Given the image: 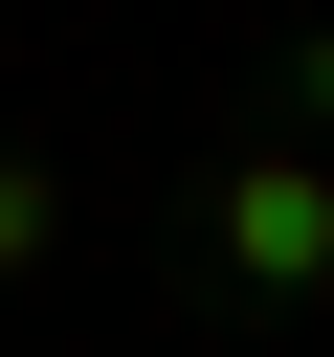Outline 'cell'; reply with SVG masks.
I'll return each mask as SVG.
<instances>
[{"mask_svg":"<svg viewBox=\"0 0 334 357\" xmlns=\"http://www.w3.org/2000/svg\"><path fill=\"white\" fill-rule=\"evenodd\" d=\"M200 245H223L245 290H334V156H312V134H245V156L200 178Z\"/></svg>","mask_w":334,"mask_h":357,"instance_id":"1","label":"cell"},{"mask_svg":"<svg viewBox=\"0 0 334 357\" xmlns=\"http://www.w3.org/2000/svg\"><path fill=\"white\" fill-rule=\"evenodd\" d=\"M45 245H67V178H45V156H0V268H45Z\"/></svg>","mask_w":334,"mask_h":357,"instance_id":"2","label":"cell"},{"mask_svg":"<svg viewBox=\"0 0 334 357\" xmlns=\"http://www.w3.org/2000/svg\"><path fill=\"white\" fill-rule=\"evenodd\" d=\"M289 112H312V134H334V22H312V45H289Z\"/></svg>","mask_w":334,"mask_h":357,"instance_id":"3","label":"cell"}]
</instances>
